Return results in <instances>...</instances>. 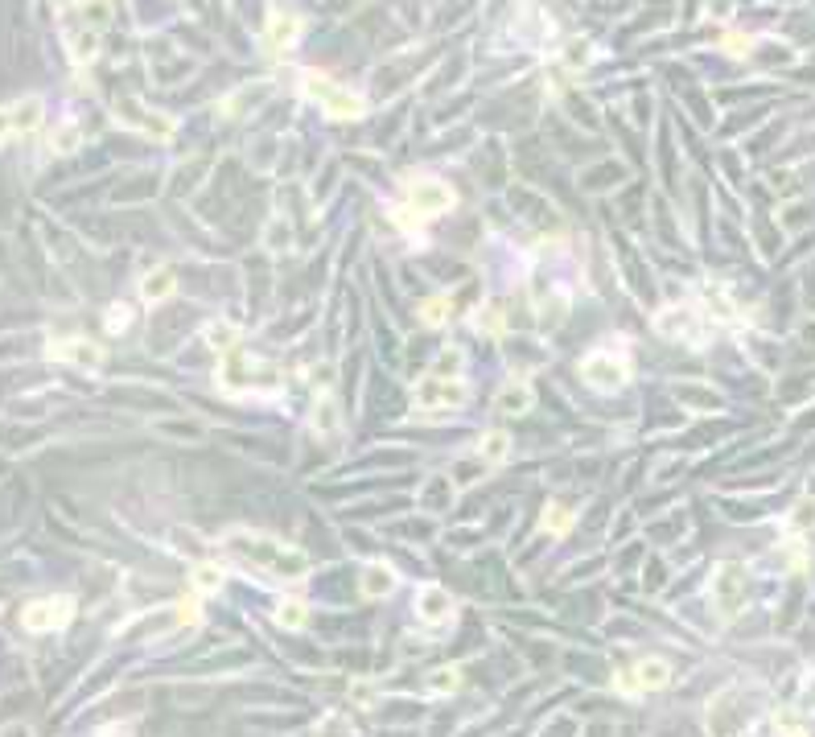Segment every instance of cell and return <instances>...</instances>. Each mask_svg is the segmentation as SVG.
Masks as SVG:
<instances>
[{
  "instance_id": "17",
  "label": "cell",
  "mask_w": 815,
  "mask_h": 737,
  "mask_svg": "<svg viewBox=\"0 0 815 737\" xmlns=\"http://www.w3.org/2000/svg\"><path fill=\"white\" fill-rule=\"evenodd\" d=\"M791 532H811L815 527V499H803V502H794V511H791Z\"/></svg>"
},
{
  "instance_id": "24",
  "label": "cell",
  "mask_w": 815,
  "mask_h": 737,
  "mask_svg": "<svg viewBox=\"0 0 815 737\" xmlns=\"http://www.w3.org/2000/svg\"><path fill=\"white\" fill-rule=\"evenodd\" d=\"M342 729H346L342 716H330V721H325V725L317 729V733H322V737H342Z\"/></svg>"
},
{
  "instance_id": "27",
  "label": "cell",
  "mask_w": 815,
  "mask_h": 737,
  "mask_svg": "<svg viewBox=\"0 0 815 737\" xmlns=\"http://www.w3.org/2000/svg\"><path fill=\"white\" fill-rule=\"evenodd\" d=\"M794 737H799V733H794Z\"/></svg>"
},
{
  "instance_id": "5",
  "label": "cell",
  "mask_w": 815,
  "mask_h": 737,
  "mask_svg": "<svg viewBox=\"0 0 815 737\" xmlns=\"http://www.w3.org/2000/svg\"><path fill=\"white\" fill-rule=\"evenodd\" d=\"M580 375H585V384L597 387V392H613V387L626 384V359L597 351V354H589V359H585Z\"/></svg>"
},
{
  "instance_id": "3",
  "label": "cell",
  "mask_w": 815,
  "mask_h": 737,
  "mask_svg": "<svg viewBox=\"0 0 815 737\" xmlns=\"http://www.w3.org/2000/svg\"><path fill=\"white\" fill-rule=\"evenodd\" d=\"M75 618V601L70 598H37L21 609V626L33 634H45V631H62L66 622Z\"/></svg>"
},
{
  "instance_id": "21",
  "label": "cell",
  "mask_w": 815,
  "mask_h": 737,
  "mask_svg": "<svg viewBox=\"0 0 815 737\" xmlns=\"http://www.w3.org/2000/svg\"><path fill=\"white\" fill-rule=\"evenodd\" d=\"M457 688V672L453 667H440V672L429 675V692H453Z\"/></svg>"
},
{
  "instance_id": "2",
  "label": "cell",
  "mask_w": 815,
  "mask_h": 737,
  "mask_svg": "<svg viewBox=\"0 0 815 737\" xmlns=\"http://www.w3.org/2000/svg\"><path fill=\"white\" fill-rule=\"evenodd\" d=\"M708 593H712V606H717L720 618H737L741 606H745V573L741 565H720L708 581Z\"/></svg>"
},
{
  "instance_id": "15",
  "label": "cell",
  "mask_w": 815,
  "mask_h": 737,
  "mask_svg": "<svg viewBox=\"0 0 815 737\" xmlns=\"http://www.w3.org/2000/svg\"><path fill=\"white\" fill-rule=\"evenodd\" d=\"M276 622L280 626H284V631H300V626H305V622H309V609H305V601H284V606L276 609Z\"/></svg>"
},
{
  "instance_id": "8",
  "label": "cell",
  "mask_w": 815,
  "mask_h": 737,
  "mask_svg": "<svg viewBox=\"0 0 815 737\" xmlns=\"http://www.w3.org/2000/svg\"><path fill=\"white\" fill-rule=\"evenodd\" d=\"M58 359H66V363H78V367H99L103 363V351H99L95 343H86V338H66V343L54 346Z\"/></svg>"
},
{
  "instance_id": "23",
  "label": "cell",
  "mask_w": 815,
  "mask_h": 737,
  "mask_svg": "<svg viewBox=\"0 0 815 737\" xmlns=\"http://www.w3.org/2000/svg\"><path fill=\"white\" fill-rule=\"evenodd\" d=\"M478 326H482V330H490V334H498V330H503V318H498V310L478 313Z\"/></svg>"
},
{
  "instance_id": "20",
  "label": "cell",
  "mask_w": 815,
  "mask_h": 737,
  "mask_svg": "<svg viewBox=\"0 0 815 737\" xmlns=\"http://www.w3.org/2000/svg\"><path fill=\"white\" fill-rule=\"evenodd\" d=\"M313 425L322 428V433H333L338 428V412H333V400L325 395L322 404H317V412H313Z\"/></svg>"
},
{
  "instance_id": "4",
  "label": "cell",
  "mask_w": 815,
  "mask_h": 737,
  "mask_svg": "<svg viewBox=\"0 0 815 737\" xmlns=\"http://www.w3.org/2000/svg\"><path fill=\"white\" fill-rule=\"evenodd\" d=\"M412 395L420 408H457L465 404V384H457L449 375H424Z\"/></svg>"
},
{
  "instance_id": "22",
  "label": "cell",
  "mask_w": 815,
  "mask_h": 737,
  "mask_svg": "<svg viewBox=\"0 0 815 737\" xmlns=\"http://www.w3.org/2000/svg\"><path fill=\"white\" fill-rule=\"evenodd\" d=\"M206 343L215 346V351H231V343H235V330H231V326H210V330H206Z\"/></svg>"
},
{
  "instance_id": "25",
  "label": "cell",
  "mask_w": 815,
  "mask_h": 737,
  "mask_svg": "<svg viewBox=\"0 0 815 737\" xmlns=\"http://www.w3.org/2000/svg\"><path fill=\"white\" fill-rule=\"evenodd\" d=\"M9 737H29V729H25V725H9Z\"/></svg>"
},
{
  "instance_id": "26",
  "label": "cell",
  "mask_w": 815,
  "mask_h": 737,
  "mask_svg": "<svg viewBox=\"0 0 815 737\" xmlns=\"http://www.w3.org/2000/svg\"><path fill=\"white\" fill-rule=\"evenodd\" d=\"M103 737H132V733H128V729H108Z\"/></svg>"
},
{
  "instance_id": "13",
  "label": "cell",
  "mask_w": 815,
  "mask_h": 737,
  "mask_svg": "<svg viewBox=\"0 0 815 737\" xmlns=\"http://www.w3.org/2000/svg\"><path fill=\"white\" fill-rule=\"evenodd\" d=\"M506 453H511V437L506 433H486L478 441V458L482 461H506Z\"/></svg>"
},
{
  "instance_id": "19",
  "label": "cell",
  "mask_w": 815,
  "mask_h": 737,
  "mask_svg": "<svg viewBox=\"0 0 815 737\" xmlns=\"http://www.w3.org/2000/svg\"><path fill=\"white\" fill-rule=\"evenodd\" d=\"M676 395H679V400H696L692 408H717V404H720V400H717L712 392H704V387H692V384L676 387Z\"/></svg>"
},
{
  "instance_id": "1",
  "label": "cell",
  "mask_w": 815,
  "mask_h": 737,
  "mask_svg": "<svg viewBox=\"0 0 815 737\" xmlns=\"http://www.w3.org/2000/svg\"><path fill=\"white\" fill-rule=\"evenodd\" d=\"M231 552L247 556L251 565L268 568L276 577L284 581H300L309 573V556L297 552V548H284V544H272V540H247V535H231Z\"/></svg>"
},
{
  "instance_id": "9",
  "label": "cell",
  "mask_w": 815,
  "mask_h": 737,
  "mask_svg": "<svg viewBox=\"0 0 815 737\" xmlns=\"http://www.w3.org/2000/svg\"><path fill=\"white\" fill-rule=\"evenodd\" d=\"M358 589H363V598H387L391 589H396V568L387 565H366L363 568V581H358Z\"/></svg>"
},
{
  "instance_id": "18",
  "label": "cell",
  "mask_w": 815,
  "mask_h": 737,
  "mask_svg": "<svg viewBox=\"0 0 815 737\" xmlns=\"http://www.w3.org/2000/svg\"><path fill=\"white\" fill-rule=\"evenodd\" d=\"M453 313V305L445 297H432V301H424V305H420V318L429 321V326H440V321L449 318Z\"/></svg>"
},
{
  "instance_id": "7",
  "label": "cell",
  "mask_w": 815,
  "mask_h": 737,
  "mask_svg": "<svg viewBox=\"0 0 815 737\" xmlns=\"http://www.w3.org/2000/svg\"><path fill=\"white\" fill-rule=\"evenodd\" d=\"M449 614H453V601H449V593H445V589H437V585L420 589V598H416V618L420 622L440 626V622H449Z\"/></svg>"
},
{
  "instance_id": "11",
  "label": "cell",
  "mask_w": 815,
  "mask_h": 737,
  "mask_svg": "<svg viewBox=\"0 0 815 737\" xmlns=\"http://www.w3.org/2000/svg\"><path fill=\"white\" fill-rule=\"evenodd\" d=\"M173 293V272L169 268H157V272H149V277L140 280V297L144 301H165Z\"/></svg>"
},
{
  "instance_id": "6",
  "label": "cell",
  "mask_w": 815,
  "mask_h": 737,
  "mask_svg": "<svg viewBox=\"0 0 815 737\" xmlns=\"http://www.w3.org/2000/svg\"><path fill=\"white\" fill-rule=\"evenodd\" d=\"M667 680H671L667 659H638L630 672L618 680V688H622V692H646V688H663Z\"/></svg>"
},
{
  "instance_id": "16",
  "label": "cell",
  "mask_w": 815,
  "mask_h": 737,
  "mask_svg": "<svg viewBox=\"0 0 815 737\" xmlns=\"http://www.w3.org/2000/svg\"><path fill=\"white\" fill-rule=\"evenodd\" d=\"M572 527V511L569 507H560V502H552L544 511V532H552V535H564Z\"/></svg>"
},
{
  "instance_id": "10",
  "label": "cell",
  "mask_w": 815,
  "mask_h": 737,
  "mask_svg": "<svg viewBox=\"0 0 815 737\" xmlns=\"http://www.w3.org/2000/svg\"><path fill=\"white\" fill-rule=\"evenodd\" d=\"M412 198H416V206L420 211H445L449 206V190L445 186H437V182H420V186H412Z\"/></svg>"
},
{
  "instance_id": "14",
  "label": "cell",
  "mask_w": 815,
  "mask_h": 737,
  "mask_svg": "<svg viewBox=\"0 0 815 737\" xmlns=\"http://www.w3.org/2000/svg\"><path fill=\"white\" fill-rule=\"evenodd\" d=\"M190 581H193V589L198 593H218V585H223V568L218 565H193V573H190Z\"/></svg>"
},
{
  "instance_id": "12",
  "label": "cell",
  "mask_w": 815,
  "mask_h": 737,
  "mask_svg": "<svg viewBox=\"0 0 815 737\" xmlns=\"http://www.w3.org/2000/svg\"><path fill=\"white\" fill-rule=\"evenodd\" d=\"M498 408H503L506 417L527 412V408H531V387H527V384H506L503 395H498Z\"/></svg>"
}]
</instances>
